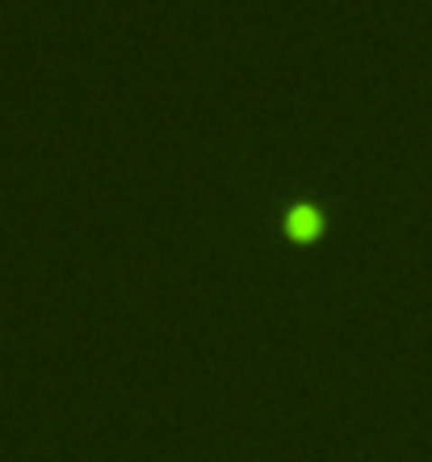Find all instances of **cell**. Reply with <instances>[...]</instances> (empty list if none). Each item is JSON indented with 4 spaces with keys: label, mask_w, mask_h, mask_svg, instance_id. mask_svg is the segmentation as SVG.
I'll use <instances>...</instances> for the list:
<instances>
[{
    "label": "cell",
    "mask_w": 432,
    "mask_h": 462,
    "mask_svg": "<svg viewBox=\"0 0 432 462\" xmlns=\"http://www.w3.org/2000/svg\"><path fill=\"white\" fill-rule=\"evenodd\" d=\"M277 227L286 231L290 240H315L319 231H324V207L315 202L311 194H299L290 198V202H281V210H277Z\"/></svg>",
    "instance_id": "cell-1"
}]
</instances>
